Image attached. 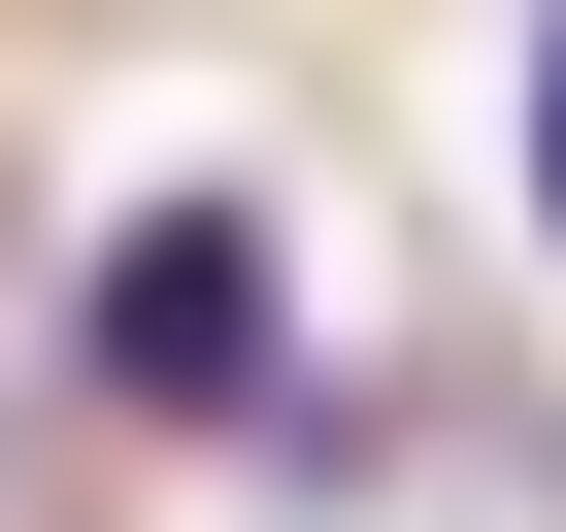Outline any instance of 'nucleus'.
Here are the masks:
<instances>
[{
    "label": "nucleus",
    "instance_id": "obj_1",
    "mask_svg": "<svg viewBox=\"0 0 566 532\" xmlns=\"http://www.w3.org/2000/svg\"><path fill=\"white\" fill-rule=\"evenodd\" d=\"M67 366H101L134 433L301 400V233H266V200H134V233H101V300H67Z\"/></svg>",
    "mask_w": 566,
    "mask_h": 532
},
{
    "label": "nucleus",
    "instance_id": "obj_2",
    "mask_svg": "<svg viewBox=\"0 0 566 532\" xmlns=\"http://www.w3.org/2000/svg\"><path fill=\"white\" fill-rule=\"evenodd\" d=\"M533 233H566V34H533Z\"/></svg>",
    "mask_w": 566,
    "mask_h": 532
}]
</instances>
